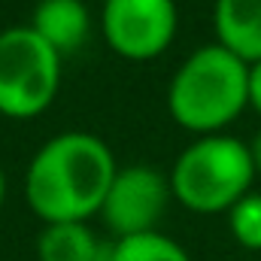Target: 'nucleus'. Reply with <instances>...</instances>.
I'll use <instances>...</instances> for the list:
<instances>
[{
    "instance_id": "obj_8",
    "label": "nucleus",
    "mask_w": 261,
    "mask_h": 261,
    "mask_svg": "<svg viewBox=\"0 0 261 261\" xmlns=\"http://www.w3.org/2000/svg\"><path fill=\"white\" fill-rule=\"evenodd\" d=\"M31 28L64 58L85 46L91 34V12L82 0H40Z\"/></svg>"
},
{
    "instance_id": "obj_5",
    "label": "nucleus",
    "mask_w": 261,
    "mask_h": 261,
    "mask_svg": "<svg viewBox=\"0 0 261 261\" xmlns=\"http://www.w3.org/2000/svg\"><path fill=\"white\" fill-rule=\"evenodd\" d=\"M179 28L173 0H103L100 31L110 49L128 61H152L173 43Z\"/></svg>"
},
{
    "instance_id": "obj_6",
    "label": "nucleus",
    "mask_w": 261,
    "mask_h": 261,
    "mask_svg": "<svg viewBox=\"0 0 261 261\" xmlns=\"http://www.w3.org/2000/svg\"><path fill=\"white\" fill-rule=\"evenodd\" d=\"M170 197V179L161 170L149 164H130L113 176L97 216L103 219L116 240H128L137 234L158 231V222Z\"/></svg>"
},
{
    "instance_id": "obj_13",
    "label": "nucleus",
    "mask_w": 261,
    "mask_h": 261,
    "mask_svg": "<svg viewBox=\"0 0 261 261\" xmlns=\"http://www.w3.org/2000/svg\"><path fill=\"white\" fill-rule=\"evenodd\" d=\"M249 155H252V164H255V176H261V130L255 134V140L249 143Z\"/></svg>"
},
{
    "instance_id": "obj_2",
    "label": "nucleus",
    "mask_w": 261,
    "mask_h": 261,
    "mask_svg": "<svg viewBox=\"0 0 261 261\" xmlns=\"http://www.w3.org/2000/svg\"><path fill=\"white\" fill-rule=\"evenodd\" d=\"M249 107V64L219 43L195 49L167 85L173 122L197 137L222 134Z\"/></svg>"
},
{
    "instance_id": "obj_11",
    "label": "nucleus",
    "mask_w": 261,
    "mask_h": 261,
    "mask_svg": "<svg viewBox=\"0 0 261 261\" xmlns=\"http://www.w3.org/2000/svg\"><path fill=\"white\" fill-rule=\"evenodd\" d=\"M228 228L246 249H261V195L249 192L228 210Z\"/></svg>"
},
{
    "instance_id": "obj_1",
    "label": "nucleus",
    "mask_w": 261,
    "mask_h": 261,
    "mask_svg": "<svg viewBox=\"0 0 261 261\" xmlns=\"http://www.w3.org/2000/svg\"><path fill=\"white\" fill-rule=\"evenodd\" d=\"M116 173V158L100 137L67 130L46 140L31 158L24 197L43 225L88 222L100 213Z\"/></svg>"
},
{
    "instance_id": "obj_3",
    "label": "nucleus",
    "mask_w": 261,
    "mask_h": 261,
    "mask_svg": "<svg viewBox=\"0 0 261 261\" xmlns=\"http://www.w3.org/2000/svg\"><path fill=\"white\" fill-rule=\"evenodd\" d=\"M170 192L192 213H228L252 192L255 164L249 146L231 134H206L186 146L170 170Z\"/></svg>"
},
{
    "instance_id": "obj_9",
    "label": "nucleus",
    "mask_w": 261,
    "mask_h": 261,
    "mask_svg": "<svg viewBox=\"0 0 261 261\" xmlns=\"http://www.w3.org/2000/svg\"><path fill=\"white\" fill-rule=\"evenodd\" d=\"M103 246L85 222H55L37 237L40 261H100Z\"/></svg>"
},
{
    "instance_id": "obj_14",
    "label": "nucleus",
    "mask_w": 261,
    "mask_h": 261,
    "mask_svg": "<svg viewBox=\"0 0 261 261\" xmlns=\"http://www.w3.org/2000/svg\"><path fill=\"white\" fill-rule=\"evenodd\" d=\"M6 200V176H3V167H0V206Z\"/></svg>"
},
{
    "instance_id": "obj_4",
    "label": "nucleus",
    "mask_w": 261,
    "mask_h": 261,
    "mask_svg": "<svg viewBox=\"0 0 261 261\" xmlns=\"http://www.w3.org/2000/svg\"><path fill=\"white\" fill-rule=\"evenodd\" d=\"M61 85V55L31 28L0 31V116H43Z\"/></svg>"
},
{
    "instance_id": "obj_7",
    "label": "nucleus",
    "mask_w": 261,
    "mask_h": 261,
    "mask_svg": "<svg viewBox=\"0 0 261 261\" xmlns=\"http://www.w3.org/2000/svg\"><path fill=\"white\" fill-rule=\"evenodd\" d=\"M216 43L240 61H261V0H216Z\"/></svg>"
},
{
    "instance_id": "obj_10",
    "label": "nucleus",
    "mask_w": 261,
    "mask_h": 261,
    "mask_svg": "<svg viewBox=\"0 0 261 261\" xmlns=\"http://www.w3.org/2000/svg\"><path fill=\"white\" fill-rule=\"evenodd\" d=\"M113 261H192V255L167 234L149 231L113 243Z\"/></svg>"
},
{
    "instance_id": "obj_12",
    "label": "nucleus",
    "mask_w": 261,
    "mask_h": 261,
    "mask_svg": "<svg viewBox=\"0 0 261 261\" xmlns=\"http://www.w3.org/2000/svg\"><path fill=\"white\" fill-rule=\"evenodd\" d=\"M249 107L261 116V61L249 64Z\"/></svg>"
}]
</instances>
